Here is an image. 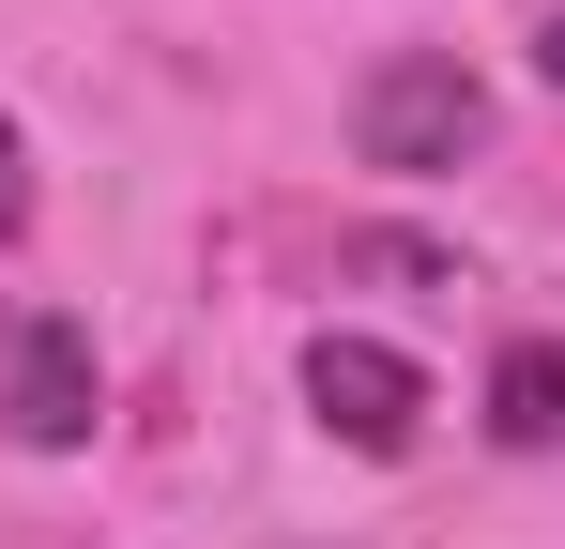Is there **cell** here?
Segmentation results:
<instances>
[{"label":"cell","instance_id":"6da1fadb","mask_svg":"<svg viewBox=\"0 0 565 549\" xmlns=\"http://www.w3.org/2000/svg\"><path fill=\"white\" fill-rule=\"evenodd\" d=\"M473 138H489V77L473 62H444V46H397L367 92H352V153L397 183H428V169H459Z\"/></svg>","mask_w":565,"mask_h":549},{"label":"cell","instance_id":"7a4b0ae2","mask_svg":"<svg viewBox=\"0 0 565 549\" xmlns=\"http://www.w3.org/2000/svg\"><path fill=\"white\" fill-rule=\"evenodd\" d=\"M306 412H321L352 458H413L428 381H413V352H382V336H306Z\"/></svg>","mask_w":565,"mask_h":549},{"label":"cell","instance_id":"3957f363","mask_svg":"<svg viewBox=\"0 0 565 549\" xmlns=\"http://www.w3.org/2000/svg\"><path fill=\"white\" fill-rule=\"evenodd\" d=\"M0 428H15L31 458H77V443H93V321H15Z\"/></svg>","mask_w":565,"mask_h":549},{"label":"cell","instance_id":"277c9868","mask_svg":"<svg viewBox=\"0 0 565 549\" xmlns=\"http://www.w3.org/2000/svg\"><path fill=\"white\" fill-rule=\"evenodd\" d=\"M489 443H565V336H504V366H489Z\"/></svg>","mask_w":565,"mask_h":549},{"label":"cell","instance_id":"5b68a950","mask_svg":"<svg viewBox=\"0 0 565 549\" xmlns=\"http://www.w3.org/2000/svg\"><path fill=\"white\" fill-rule=\"evenodd\" d=\"M352 274H367V290H459V260H444L428 229H352Z\"/></svg>","mask_w":565,"mask_h":549},{"label":"cell","instance_id":"8992f818","mask_svg":"<svg viewBox=\"0 0 565 549\" xmlns=\"http://www.w3.org/2000/svg\"><path fill=\"white\" fill-rule=\"evenodd\" d=\"M31 229V169H15V122H0V245Z\"/></svg>","mask_w":565,"mask_h":549},{"label":"cell","instance_id":"52a82bcc","mask_svg":"<svg viewBox=\"0 0 565 549\" xmlns=\"http://www.w3.org/2000/svg\"><path fill=\"white\" fill-rule=\"evenodd\" d=\"M535 62H551V92H565V15H551V31H535Z\"/></svg>","mask_w":565,"mask_h":549}]
</instances>
